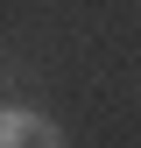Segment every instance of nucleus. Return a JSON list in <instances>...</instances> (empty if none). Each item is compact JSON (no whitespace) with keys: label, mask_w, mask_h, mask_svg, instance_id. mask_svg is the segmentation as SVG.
Returning <instances> with one entry per match:
<instances>
[{"label":"nucleus","mask_w":141,"mask_h":148,"mask_svg":"<svg viewBox=\"0 0 141 148\" xmlns=\"http://www.w3.org/2000/svg\"><path fill=\"white\" fill-rule=\"evenodd\" d=\"M0 148H64V127L35 106H7L0 113Z\"/></svg>","instance_id":"f257e3e1"}]
</instances>
